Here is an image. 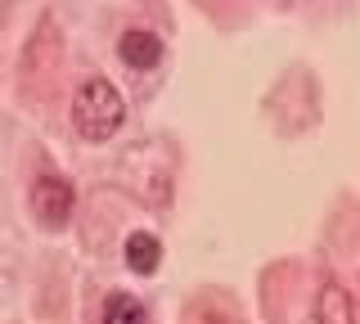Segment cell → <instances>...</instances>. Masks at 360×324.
Returning <instances> with one entry per match:
<instances>
[{"label": "cell", "instance_id": "cell-1", "mask_svg": "<svg viewBox=\"0 0 360 324\" xmlns=\"http://www.w3.org/2000/svg\"><path fill=\"white\" fill-rule=\"evenodd\" d=\"M127 122V99L108 77H86L72 95V131L90 144H108Z\"/></svg>", "mask_w": 360, "mask_h": 324}, {"label": "cell", "instance_id": "cell-2", "mask_svg": "<svg viewBox=\"0 0 360 324\" xmlns=\"http://www.w3.org/2000/svg\"><path fill=\"white\" fill-rule=\"evenodd\" d=\"M72 207H77V194L63 176H37V185H32V216L45 230H63L72 221Z\"/></svg>", "mask_w": 360, "mask_h": 324}, {"label": "cell", "instance_id": "cell-3", "mask_svg": "<svg viewBox=\"0 0 360 324\" xmlns=\"http://www.w3.org/2000/svg\"><path fill=\"white\" fill-rule=\"evenodd\" d=\"M311 324H356V302L338 279H324L311 302Z\"/></svg>", "mask_w": 360, "mask_h": 324}, {"label": "cell", "instance_id": "cell-4", "mask_svg": "<svg viewBox=\"0 0 360 324\" xmlns=\"http://www.w3.org/2000/svg\"><path fill=\"white\" fill-rule=\"evenodd\" d=\"M117 54H122V63H127V68L153 72L158 63H162V41H158L153 32H144V27H131V32H122Z\"/></svg>", "mask_w": 360, "mask_h": 324}, {"label": "cell", "instance_id": "cell-5", "mask_svg": "<svg viewBox=\"0 0 360 324\" xmlns=\"http://www.w3.org/2000/svg\"><path fill=\"white\" fill-rule=\"evenodd\" d=\"M122 257H127V271H135V275H153L158 261H162V243H158V234H149V230H131Z\"/></svg>", "mask_w": 360, "mask_h": 324}, {"label": "cell", "instance_id": "cell-6", "mask_svg": "<svg viewBox=\"0 0 360 324\" xmlns=\"http://www.w3.org/2000/svg\"><path fill=\"white\" fill-rule=\"evenodd\" d=\"M104 320L108 324H149V316H144V306L127 293H112L108 306H104Z\"/></svg>", "mask_w": 360, "mask_h": 324}]
</instances>
